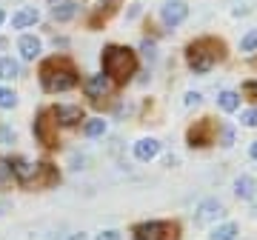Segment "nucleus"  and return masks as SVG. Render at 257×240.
<instances>
[{
	"instance_id": "1",
	"label": "nucleus",
	"mask_w": 257,
	"mask_h": 240,
	"mask_svg": "<svg viewBox=\"0 0 257 240\" xmlns=\"http://www.w3.org/2000/svg\"><path fill=\"white\" fill-rule=\"evenodd\" d=\"M40 86H43V92L49 94H57V92H72L74 86L80 83V74L74 69V63L69 57H49L40 63Z\"/></svg>"
},
{
	"instance_id": "2",
	"label": "nucleus",
	"mask_w": 257,
	"mask_h": 240,
	"mask_svg": "<svg viewBox=\"0 0 257 240\" xmlns=\"http://www.w3.org/2000/svg\"><path fill=\"white\" fill-rule=\"evenodd\" d=\"M223 60H226V43L217 37H197L186 46V63L194 74H209Z\"/></svg>"
},
{
	"instance_id": "3",
	"label": "nucleus",
	"mask_w": 257,
	"mask_h": 240,
	"mask_svg": "<svg viewBox=\"0 0 257 240\" xmlns=\"http://www.w3.org/2000/svg\"><path fill=\"white\" fill-rule=\"evenodd\" d=\"M100 63H103V74H109L111 83L126 86L138 74V55L128 46H117V43L106 46L100 55Z\"/></svg>"
},
{
	"instance_id": "4",
	"label": "nucleus",
	"mask_w": 257,
	"mask_h": 240,
	"mask_svg": "<svg viewBox=\"0 0 257 240\" xmlns=\"http://www.w3.org/2000/svg\"><path fill=\"white\" fill-rule=\"evenodd\" d=\"M135 240H180V226L175 220H149L135 226Z\"/></svg>"
},
{
	"instance_id": "5",
	"label": "nucleus",
	"mask_w": 257,
	"mask_h": 240,
	"mask_svg": "<svg viewBox=\"0 0 257 240\" xmlns=\"http://www.w3.org/2000/svg\"><path fill=\"white\" fill-rule=\"evenodd\" d=\"M217 132H220V123L211 117H203V120H194V126L186 132V143L192 149H206L211 143H217Z\"/></svg>"
},
{
	"instance_id": "6",
	"label": "nucleus",
	"mask_w": 257,
	"mask_h": 240,
	"mask_svg": "<svg viewBox=\"0 0 257 240\" xmlns=\"http://www.w3.org/2000/svg\"><path fill=\"white\" fill-rule=\"evenodd\" d=\"M32 132H35V140L40 146H46V149L57 146V120H55V114H52V109L37 111L35 123H32Z\"/></svg>"
},
{
	"instance_id": "7",
	"label": "nucleus",
	"mask_w": 257,
	"mask_h": 240,
	"mask_svg": "<svg viewBox=\"0 0 257 240\" xmlns=\"http://www.w3.org/2000/svg\"><path fill=\"white\" fill-rule=\"evenodd\" d=\"M186 18H189V3L186 0H166L163 6H160V23L166 29L183 26Z\"/></svg>"
},
{
	"instance_id": "8",
	"label": "nucleus",
	"mask_w": 257,
	"mask_h": 240,
	"mask_svg": "<svg viewBox=\"0 0 257 240\" xmlns=\"http://www.w3.org/2000/svg\"><path fill=\"white\" fill-rule=\"evenodd\" d=\"M52 114H55L57 126H63V129H74V126L86 123V111L77 103H57V106H52Z\"/></svg>"
},
{
	"instance_id": "9",
	"label": "nucleus",
	"mask_w": 257,
	"mask_h": 240,
	"mask_svg": "<svg viewBox=\"0 0 257 240\" xmlns=\"http://www.w3.org/2000/svg\"><path fill=\"white\" fill-rule=\"evenodd\" d=\"M226 217V206L223 200L217 197H209V200H203L197 206V212H194V226H211V223H217Z\"/></svg>"
},
{
	"instance_id": "10",
	"label": "nucleus",
	"mask_w": 257,
	"mask_h": 240,
	"mask_svg": "<svg viewBox=\"0 0 257 240\" xmlns=\"http://www.w3.org/2000/svg\"><path fill=\"white\" fill-rule=\"evenodd\" d=\"M9 166H12V177H15L20 186H29V183L37 180V166L29 163L26 157H9Z\"/></svg>"
},
{
	"instance_id": "11",
	"label": "nucleus",
	"mask_w": 257,
	"mask_h": 240,
	"mask_svg": "<svg viewBox=\"0 0 257 240\" xmlns=\"http://www.w3.org/2000/svg\"><path fill=\"white\" fill-rule=\"evenodd\" d=\"M109 89H111V77L109 74H92V77H89V80H86V83H83V92H86V97H89V100H100V97H106V94H109Z\"/></svg>"
},
{
	"instance_id": "12",
	"label": "nucleus",
	"mask_w": 257,
	"mask_h": 240,
	"mask_svg": "<svg viewBox=\"0 0 257 240\" xmlns=\"http://www.w3.org/2000/svg\"><path fill=\"white\" fill-rule=\"evenodd\" d=\"M160 149H163V143L157 138H140V140H135L132 155L138 157L140 163H149V160H155V157L160 155Z\"/></svg>"
},
{
	"instance_id": "13",
	"label": "nucleus",
	"mask_w": 257,
	"mask_h": 240,
	"mask_svg": "<svg viewBox=\"0 0 257 240\" xmlns=\"http://www.w3.org/2000/svg\"><path fill=\"white\" fill-rule=\"evenodd\" d=\"M49 15L55 23H69L77 15V3L74 0H49Z\"/></svg>"
},
{
	"instance_id": "14",
	"label": "nucleus",
	"mask_w": 257,
	"mask_h": 240,
	"mask_svg": "<svg viewBox=\"0 0 257 240\" xmlns=\"http://www.w3.org/2000/svg\"><path fill=\"white\" fill-rule=\"evenodd\" d=\"M18 52H20V57L23 60H37L40 57V52H43V43H40V37H35V35H20L18 37Z\"/></svg>"
},
{
	"instance_id": "15",
	"label": "nucleus",
	"mask_w": 257,
	"mask_h": 240,
	"mask_svg": "<svg viewBox=\"0 0 257 240\" xmlns=\"http://www.w3.org/2000/svg\"><path fill=\"white\" fill-rule=\"evenodd\" d=\"M40 20V12L35 6H20L15 15H12V29H32Z\"/></svg>"
},
{
	"instance_id": "16",
	"label": "nucleus",
	"mask_w": 257,
	"mask_h": 240,
	"mask_svg": "<svg viewBox=\"0 0 257 240\" xmlns=\"http://www.w3.org/2000/svg\"><path fill=\"white\" fill-rule=\"evenodd\" d=\"M57 180H60V172H57L55 163H37V186L52 189V186H57Z\"/></svg>"
},
{
	"instance_id": "17",
	"label": "nucleus",
	"mask_w": 257,
	"mask_h": 240,
	"mask_svg": "<svg viewBox=\"0 0 257 240\" xmlns=\"http://www.w3.org/2000/svg\"><path fill=\"white\" fill-rule=\"evenodd\" d=\"M240 103H243L240 92L223 89V92L217 94V109H220V111H226V114H234V111H240Z\"/></svg>"
},
{
	"instance_id": "18",
	"label": "nucleus",
	"mask_w": 257,
	"mask_h": 240,
	"mask_svg": "<svg viewBox=\"0 0 257 240\" xmlns=\"http://www.w3.org/2000/svg\"><path fill=\"white\" fill-rule=\"evenodd\" d=\"M234 194H237L240 200H254L257 194V180L251 175H240L234 180Z\"/></svg>"
},
{
	"instance_id": "19",
	"label": "nucleus",
	"mask_w": 257,
	"mask_h": 240,
	"mask_svg": "<svg viewBox=\"0 0 257 240\" xmlns=\"http://www.w3.org/2000/svg\"><path fill=\"white\" fill-rule=\"evenodd\" d=\"M237 237H240V223L234 220H226L209 231V240H237Z\"/></svg>"
},
{
	"instance_id": "20",
	"label": "nucleus",
	"mask_w": 257,
	"mask_h": 240,
	"mask_svg": "<svg viewBox=\"0 0 257 240\" xmlns=\"http://www.w3.org/2000/svg\"><path fill=\"white\" fill-rule=\"evenodd\" d=\"M106 129H109V126H106L103 117H89L86 123H83V135H86V138H103Z\"/></svg>"
},
{
	"instance_id": "21",
	"label": "nucleus",
	"mask_w": 257,
	"mask_h": 240,
	"mask_svg": "<svg viewBox=\"0 0 257 240\" xmlns=\"http://www.w3.org/2000/svg\"><path fill=\"white\" fill-rule=\"evenodd\" d=\"M20 77V63L15 57H0V80H15Z\"/></svg>"
},
{
	"instance_id": "22",
	"label": "nucleus",
	"mask_w": 257,
	"mask_h": 240,
	"mask_svg": "<svg viewBox=\"0 0 257 240\" xmlns=\"http://www.w3.org/2000/svg\"><path fill=\"white\" fill-rule=\"evenodd\" d=\"M240 52H243V55H251V52H257V26L248 29L246 35L240 37Z\"/></svg>"
},
{
	"instance_id": "23",
	"label": "nucleus",
	"mask_w": 257,
	"mask_h": 240,
	"mask_svg": "<svg viewBox=\"0 0 257 240\" xmlns=\"http://www.w3.org/2000/svg\"><path fill=\"white\" fill-rule=\"evenodd\" d=\"M217 143H220L223 149H231V146H234V126H229V123H220V132H217Z\"/></svg>"
},
{
	"instance_id": "24",
	"label": "nucleus",
	"mask_w": 257,
	"mask_h": 240,
	"mask_svg": "<svg viewBox=\"0 0 257 240\" xmlns=\"http://www.w3.org/2000/svg\"><path fill=\"white\" fill-rule=\"evenodd\" d=\"M18 106V92L9 86H0V109H15Z\"/></svg>"
},
{
	"instance_id": "25",
	"label": "nucleus",
	"mask_w": 257,
	"mask_h": 240,
	"mask_svg": "<svg viewBox=\"0 0 257 240\" xmlns=\"http://www.w3.org/2000/svg\"><path fill=\"white\" fill-rule=\"evenodd\" d=\"M140 55L146 57V60H155L157 57V43L152 37H143V40H140Z\"/></svg>"
},
{
	"instance_id": "26",
	"label": "nucleus",
	"mask_w": 257,
	"mask_h": 240,
	"mask_svg": "<svg viewBox=\"0 0 257 240\" xmlns=\"http://www.w3.org/2000/svg\"><path fill=\"white\" fill-rule=\"evenodd\" d=\"M240 126H246V129H257V106L254 109H246L240 114Z\"/></svg>"
},
{
	"instance_id": "27",
	"label": "nucleus",
	"mask_w": 257,
	"mask_h": 240,
	"mask_svg": "<svg viewBox=\"0 0 257 240\" xmlns=\"http://www.w3.org/2000/svg\"><path fill=\"white\" fill-rule=\"evenodd\" d=\"M200 103H203V94L200 92H186L183 94V106H186V109H197Z\"/></svg>"
},
{
	"instance_id": "28",
	"label": "nucleus",
	"mask_w": 257,
	"mask_h": 240,
	"mask_svg": "<svg viewBox=\"0 0 257 240\" xmlns=\"http://www.w3.org/2000/svg\"><path fill=\"white\" fill-rule=\"evenodd\" d=\"M9 180H12V166H9V160L0 157V189L9 183Z\"/></svg>"
},
{
	"instance_id": "29",
	"label": "nucleus",
	"mask_w": 257,
	"mask_h": 240,
	"mask_svg": "<svg viewBox=\"0 0 257 240\" xmlns=\"http://www.w3.org/2000/svg\"><path fill=\"white\" fill-rule=\"evenodd\" d=\"M9 143H15V129L12 126H0V146H9Z\"/></svg>"
},
{
	"instance_id": "30",
	"label": "nucleus",
	"mask_w": 257,
	"mask_h": 240,
	"mask_svg": "<svg viewBox=\"0 0 257 240\" xmlns=\"http://www.w3.org/2000/svg\"><path fill=\"white\" fill-rule=\"evenodd\" d=\"M243 94H246V97H251V100H257V77H251V80H246V83H243Z\"/></svg>"
},
{
	"instance_id": "31",
	"label": "nucleus",
	"mask_w": 257,
	"mask_h": 240,
	"mask_svg": "<svg viewBox=\"0 0 257 240\" xmlns=\"http://www.w3.org/2000/svg\"><path fill=\"white\" fill-rule=\"evenodd\" d=\"M94 240H123V234H120V231H114V229H106V231H100Z\"/></svg>"
},
{
	"instance_id": "32",
	"label": "nucleus",
	"mask_w": 257,
	"mask_h": 240,
	"mask_svg": "<svg viewBox=\"0 0 257 240\" xmlns=\"http://www.w3.org/2000/svg\"><path fill=\"white\" fill-rule=\"evenodd\" d=\"M72 169H74V172H80V169H86V157H83V155H80V157L74 155V157H72Z\"/></svg>"
},
{
	"instance_id": "33",
	"label": "nucleus",
	"mask_w": 257,
	"mask_h": 240,
	"mask_svg": "<svg viewBox=\"0 0 257 240\" xmlns=\"http://www.w3.org/2000/svg\"><path fill=\"white\" fill-rule=\"evenodd\" d=\"M126 18H128V20H135V18H140V3H132V9L126 12Z\"/></svg>"
},
{
	"instance_id": "34",
	"label": "nucleus",
	"mask_w": 257,
	"mask_h": 240,
	"mask_svg": "<svg viewBox=\"0 0 257 240\" xmlns=\"http://www.w3.org/2000/svg\"><path fill=\"white\" fill-rule=\"evenodd\" d=\"M9 209H12V203H9V200H0V217H3V214L9 212Z\"/></svg>"
},
{
	"instance_id": "35",
	"label": "nucleus",
	"mask_w": 257,
	"mask_h": 240,
	"mask_svg": "<svg viewBox=\"0 0 257 240\" xmlns=\"http://www.w3.org/2000/svg\"><path fill=\"white\" fill-rule=\"evenodd\" d=\"M248 157H251V160H257V140L248 146Z\"/></svg>"
},
{
	"instance_id": "36",
	"label": "nucleus",
	"mask_w": 257,
	"mask_h": 240,
	"mask_svg": "<svg viewBox=\"0 0 257 240\" xmlns=\"http://www.w3.org/2000/svg\"><path fill=\"white\" fill-rule=\"evenodd\" d=\"M66 240H86V234H83V231H77V234H72V237H66Z\"/></svg>"
},
{
	"instance_id": "37",
	"label": "nucleus",
	"mask_w": 257,
	"mask_h": 240,
	"mask_svg": "<svg viewBox=\"0 0 257 240\" xmlns=\"http://www.w3.org/2000/svg\"><path fill=\"white\" fill-rule=\"evenodd\" d=\"M3 23H6V12L0 9V26H3Z\"/></svg>"
},
{
	"instance_id": "38",
	"label": "nucleus",
	"mask_w": 257,
	"mask_h": 240,
	"mask_svg": "<svg viewBox=\"0 0 257 240\" xmlns=\"http://www.w3.org/2000/svg\"><path fill=\"white\" fill-rule=\"evenodd\" d=\"M94 3H97V6H109L111 0H94Z\"/></svg>"
},
{
	"instance_id": "39",
	"label": "nucleus",
	"mask_w": 257,
	"mask_h": 240,
	"mask_svg": "<svg viewBox=\"0 0 257 240\" xmlns=\"http://www.w3.org/2000/svg\"><path fill=\"white\" fill-rule=\"evenodd\" d=\"M3 46H6V37H0V49H3Z\"/></svg>"
},
{
	"instance_id": "40",
	"label": "nucleus",
	"mask_w": 257,
	"mask_h": 240,
	"mask_svg": "<svg viewBox=\"0 0 257 240\" xmlns=\"http://www.w3.org/2000/svg\"><path fill=\"white\" fill-rule=\"evenodd\" d=\"M251 214H254V217H257V203H254V209H251Z\"/></svg>"
},
{
	"instance_id": "41",
	"label": "nucleus",
	"mask_w": 257,
	"mask_h": 240,
	"mask_svg": "<svg viewBox=\"0 0 257 240\" xmlns=\"http://www.w3.org/2000/svg\"><path fill=\"white\" fill-rule=\"evenodd\" d=\"M251 63H254V66H257V57H251Z\"/></svg>"
}]
</instances>
